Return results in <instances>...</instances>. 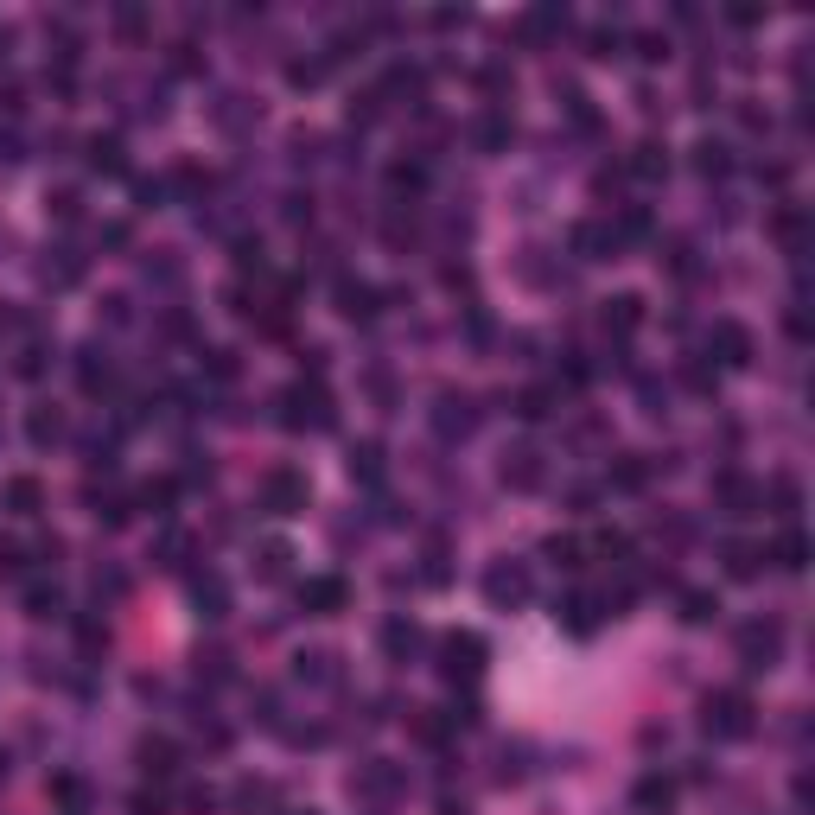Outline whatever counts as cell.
<instances>
[{"label":"cell","mask_w":815,"mask_h":815,"mask_svg":"<svg viewBox=\"0 0 815 815\" xmlns=\"http://www.w3.org/2000/svg\"><path fill=\"white\" fill-rule=\"evenodd\" d=\"M281 427L287 433H325L332 427V395L319 376H300L293 389H281Z\"/></svg>","instance_id":"6da1fadb"},{"label":"cell","mask_w":815,"mask_h":815,"mask_svg":"<svg viewBox=\"0 0 815 815\" xmlns=\"http://www.w3.org/2000/svg\"><path fill=\"white\" fill-rule=\"evenodd\" d=\"M701 726H707V739H752L758 707H752V695H745V688H720V695H707Z\"/></svg>","instance_id":"7a4b0ae2"},{"label":"cell","mask_w":815,"mask_h":815,"mask_svg":"<svg viewBox=\"0 0 815 815\" xmlns=\"http://www.w3.org/2000/svg\"><path fill=\"white\" fill-rule=\"evenodd\" d=\"M306 504H312L306 472H293V465H274V472L262 478V510H268V516H300Z\"/></svg>","instance_id":"3957f363"},{"label":"cell","mask_w":815,"mask_h":815,"mask_svg":"<svg viewBox=\"0 0 815 815\" xmlns=\"http://www.w3.org/2000/svg\"><path fill=\"white\" fill-rule=\"evenodd\" d=\"M484 637L478 631H453V637H440V675L446 682H478V669H484Z\"/></svg>","instance_id":"277c9868"},{"label":"cell","mask_w":815,"mask_h":815,"mask_svg":"<svg viewBox=\"0 0 815 815\" xmlns=\"http://www.w3.org/2000/svg\"><path fill=\"white\" fill-rule=\"evenodd\" d=\"M529 593H535V580H529L523 561H497L491 574H484V599H491L497 612H516V605H529Z\"/></svg>","instance_id":"5b68a950"},{"label":"cell","mask_w":815,"mask_h":815,"mask_svg":"<svg viewBox=\"0 0 815 815\" xmlns=\"http://www.w3.org/2000/svg\"><path fill=\"white\" fill-rule=\"evenodd\" d=\"M777 650H784V624L758 618V624H745V631H739V663L745 669H771Z\"/></svg>","instance_id":"8992f818"},{"label":"cell","mask_w":815,"mask_h":815,"mask_svg":"<svg viewBox=\"0 0 815 815\" xmlns=\"http://www.w3.org/2000/svg\"><path fill=\"white\" fill-rule=\"evenodd\" d=\"M300 605H306L312 618H332V612H344V605H351V586H344L338 574H319V580L300 586Z\"/></svg>","instance_id":"52a82bcc"},{"label":"cell","mask_w":815,"mask_h":815,"mask_svg":"<svg viewBox=\"0 0 815 815\" xmlns=\"http://www.w3.org/2000/svg\"><path fill=\"white\" fill-rule=\"evenodd\" d=\"M714 497H720L726 516H752L758 504H765V491H758L745 472H720V478H714Z\"/></svg>","instance_id":"ba28073f"},{"label":"cell","mask_w":815,"mask_h":815,"mask_svg":"<svg viewBox=\"0 0 815 815\" xmlns=\"http://www.w3.org/2000/svg\"><path fill=\"white\" fill-rule=\"evenodd\" d=\"M338 312L351 325H370L376 312H383V293H376L370 281H351V274H344V281H338Z\"/></svg>","instance_id":"9c48e42d"},{"label":"cell","mask_w":815,"mask_h":815,"mask_svg":"<svg viewBox=\"0 0 815 815\" xmlns=\"http://www.w3.org/2000/svg\"><path fill=\"white\" fill-rule=\"evenodd\" d=\"M599 618H605V605L593 593H567L561 605H554V624H567L574 637H593L599 631Z\"/></svg>","instance_id":"30bf717a"},{"label":"cell","mask_w":815,"mask_h":815,"mask_svg":"<svg viewBox=\"0 0 815 815\" xmlns=\"http://www.w3.org/2000/svg\"><path fill=\"white\" fill-rule=\"evenodd\" d=\"M567 249H574L580 262H605V255H618V242H612L605 223H574V230H567Z\"/></svg>","instance_id":"8fae6325"},{"label":"cell","mask_w":815,"mask_h":815,"mask_svg":"<svg viewBox=\"0 0 815 815\" xmlns=\"http://www.w3.org/2000/svg\"><path fill=\"white\" fill-rule=\"evenodd\" d=\"M624 172H631V179H644V185H656V179L669 172V147H663V141H637L631 160H624Z\"/></svg>","instance_id":"7c38bea8"},{"label":"cell","mask_w":815,"mask_h":815,"mask_svg":"<svg viewBox=\"0 0 815 815\" xmlns=\"http://www.w3.org/2000/svg\"><path fill=\"white\" fill-rule=\"evenodd\" d=\"M433 421H440V433H459V440H465V433L478 427L472 395H453V389H446V395H440V414H433Z\"/></svg>","instance_id":"4fadbf2b"},{"label":"cell","mask_w":815,"mask_h":815,"mask_svg":"<svg viewBox=\"0 0 815 815\" xmlns=\"http://www.w3.org/2000/svg\"><path fill=\"white\" fill-rule=\"evenodd\" d=\"M765 561H777L784 574H803V567H809V535H803V529H784V535L765 548Z\"/></svg>","instance_id":"5bb4252c"},{"label":"cell","mask_w":815,"mask_h":815,"mask_svg":"<svg viewBox=\"0 0 815 815\" xmlns=\"http://www.w3.org/2000/svg\"><path fill=\"white\" fill-rule=\"evenodd\" d=\"M421 644H427V631H421L414 618H389V624H383V650L395 656V663H408V656L421 650Z\"/></svg>","instance_id":"9a60e30c"},{"label":"cell","mask_w":815,"mask_h":815,"mask_svg":"<svg viewBox=\"0 0 815 815\" xmlns=\"http://www.w3.org/2000/svg\"><path fill=\"white\" fill-rule=\"evenodd\" d=\"M714 344H720V357L733 363V370H745V363H752V332H745L739 319H720V325H714Z\"/></svg>","instance_id":"2e32d148"},{"label":"cell","mask_w":815,"mask_h":815,"mask_svg":"<svg viewBox=\"0 0 815 815\" xmlns=\"http://www.w3.org/2000/svg\"><path fill=\"white\" fill-rule=\"evenodd\" d=\"M395 790H402V777H395V765H383V758H376V765H363V771L351 777V796H383V803H389Z\"/></svg>","instance_id":"e0dca14e"},{"label":"cell","mask_w":815,"mask_h":815,"mask_svg":"<svg viewBox=\"0 0 815 815\" xmlns=\"http://www.w3.org/2000/svg\"><path fill=\"white\" fill-rule=\"evenodd\" d=\"M637 325H644V300H637V293H618V300H605V332L631 338Z\"/></svg>","instance_id":"ac0fdd59"},{"label":"cell","mask_w":815,"mask_h":815,"mask_svg":"<svg viewBox=\"0 0 815 815\" xmlns=\"http://www.w3.org/2000/svg\"><path fill=\"white\" fill-rule=\"evenodd\" d=\"M504 484H516V491H535V484H542V453H535V446H516V453L504 459Z\"/></svg>","instance_id":"d6986e66"},{"label":"cell","mask_w":815,"mask_h":815,"mask_svg":"<svg viewBox=\"0 0 815 815\" xmlns=\"http://www.w3.org/2000/svg\"><path fill=\"white\" fill-rule=\"evenodd\" d=\"M720 561H726V574H733V580H752L758 567H765V548H758V542H739V535H733V542L720 548Z\"/></svg>","instance_id":"ffe728a7"},{"label":"cell","mask_w":815,"mask_h":815,"mask_svg":"<svg viewBox=\"0 0 815 815\" xmlns=\"http://www.w3.org/2000/svg\"><path fill=\"white\" fill-rule=\"evenodd\" d=\"M39 274H45V287H77V281H83V255H71V249H51Z\"/></svg>","instance_id":"44dd1931"},{"label":"cell","mask_w":815,"mask_h":815,"mask_svg":"<svg viewBox=\"0 0 815 815\" xmlns=\"http://www.w3.org/2000/svg\"><path fill=\"white\" fill-rule=\"evenodd\" d=\"M141 771L147 777H172L179 771V745L172 739H141Z\"/></svg>","instance_id":"7402d4cb"},{"label":"cell","mask_w":815,"mask_h":815,"mask_svg":"<svg viewBox=\"0 0 815 815\" xmlns=\"http://www.w3.org/2000/svg\"><path fill=\"white\" fill-rule=\"evenodd\" d=\"M542 554H548L554 567H567V574H580V567H586V542H580V535H548Z\"/></svg>","instance_id":"603a6c76"},{"label":"cell","mask_w":815,"mask_h":815,"mask_svg":"<svg viewBox=\"0 0 815 815\" xmlns=\"http://www.w3.org/2000/svg\"><path fill=\"white\" fill-rule=\"evenodd\" d=\"M109 376H115V370H109V357H102L96 344H90V351H77V383L90 389V395H102V389H109Z\"/></svg>","instance_id":"cb8c5ba5"},{"label":"cell","mask_w":815,"mask_h":815,"mask_svg":"<svg viewBox=\"0 0 815 815\" xmlns=\"http://www.w3.org/2000/svg\"><path fill=\"white\" fill-rule=\"evenodd\" d=\"M695 172L701 179H726V172H733V147L726 141H701L695 147Z\"/></svg>","instance_id":"d4e9b609"},{"label":"cell","mask_w":815,"mask_h":815,"mask_svg":"<svg viewBox=\"0 0 815 815\" xmlns=\"http://www.w3.org/2000/svg\"><path fill=\"white\" fill-rule=\"evenodd\" d=\"M90 172H128V160H121V141L115 134H90Z\"/></svg>","instance_id":"484cf974"},{"label":"cell","mask_w":815,"mask_h":815,"mask_svg":"<svg viewBox=\"0 0 815 815\" xmlns=\"http://www.w3.org/2000/svg\"><path fill=\"white\" fill-rule=\"evenodd\" d=\"M26 433H32V446H58V440H64V414L51 408V402H45V408H32Z\"/></svg>","instance_id":"4316f807"},{"label":"cell","mask_w":815,"mask_h":815,"mask_svg":"<svg viewBox=\"0 0 815 815\" xmlns=\"http://www.w3.org/2000/svg\"><path fill=\"white\" fill-rule=\"evenodd\" d=\"M510 414H516V421H548V414H554V389H523V395H516V402H510Z\"/></svg>","instance_id":"83f0119b"},{"label":"cell","mask_w":815,"mask_h":815,"mask_svg":"<svg viewBox=\"0 0 815 815\" xmlns=\"http://www.w3.org/2000/svg\"><path fill=\"white\" fill-rule=\"evenodd\" d=\"M192 599H198V612H204V618H223V605H230V593H223V580H217V574H198V580H192Z\"/></svg>","instance_id":"f1b7e54d"},{"label":"cell","mask_w":815,"mask_h":815,"mask_svg":"<svg viewBox=\"0 0 815 815\" xmlns=\"http://www.w3.org/2000/svg\"><path fill=\"white\" fill-rule=\"evenodd\" d=\"M39 504H45L39 478H13V484H7V510H13V516H39Z\"/></svg>","instance_id":"f546056e"},{"label":"cell","mask_w":815,"mask_h":815,"mask_svg":"<svg viewBox=\"0 0 815 815\" xmlns=\"http://www.w3.org/2000/svg\"><path fill=\"white\" fill-rule=\"evenodd\" d=\"M669 803H675V784H669V777H656V771L637 777V809L656 815V809H669Z\"/></svg>","instance_id":"4dcf8cb0"},{"label":"cell","mask_w":815,"mask_h":815,"mask_svg":"<svg viewBox=\"0 0 815 815\" xmlns=\"http://www.w3.org/2000/svg\"><path fill=\"white\" fill-rule=\"evenodd\" d=\"M274 803H281L274 784H236V809L242 815H274Z\"/></svg>","instance_id":"1f68e13d"},{"label":"cell","mask_w":815,"mask_h":815,"mask_svg":"<svg viewBox=\"0 0 815 815\" xmlns=\"http://www.w3.org/2000/svg\"><path fill=\"white\" fill-rule=\"evenodd\" d=\"M51 803L77 815L83 803H90V790H83V777H71V771H58V777H51Z\"/></svg>","instance_id":"d6a6232c"},{"label":"cell","mask_w":815,"mask_h":815,"mask_svg":"<svg viewBox=\"0 0 815 815\" xmlns=\"http://www.w3.org/2000/svg\"><path fill=\"white\" fill-rule=\"evenodd\" d=\"M351 478H363V484H376V478H383V446H376V440L351 446Z\"/></svg>","instance_id":"836d02e7"},{"label":"cell","mask_w":815,"mask_h":815,"mask_svg":"<svg viewBox=\"0 0 815 815\" xmlns=\"http://www.w3.org/2000/svg\"><path fill=\"white\" fill-rule=\"evenodd\" d=\"M26 612L32 618H58L64 612V593H58V586H45V580H32L26 586Z\"/></svg>","instance_id":"e575fe53"},{"label":"cell","mask_w":815,"mask_h":815,"mask_svg":"<svg viewBox=\"0 0 815 815\" xmlns=\"http://www.w3.org/2000/svg\"><path fill=\"white\" fill-rule=\"evenodd\" d=\"M714 612H720V593H707V586H688V593H682V618L688 624H707Z\"/></svg>","instance_id":"d590c367"},{"label":"cell","mask_w":815,"mask_h":815,"mask_svg":"<svg viewBox=\"0 0 815 815\" xmlns=\"http://www.w3.org/2000/svg\"><path fill=\"white\" fill-rule=\"evenodd\" d=\"M510 134H516V128H510V121H504V115H484V121H478V128H472V141H478L484 153H497V147H510Z\"/></svg>","instance_id":"8d00e7d4"},{"label":"cell","mask_w":815,"mask_h":815,"mask_svg":"<svg viewBox=\"0 0 815 815\" xmlns=\"http://www.w3.org/2000/svg\"><path fill=\"white\" fill-rule=\"evenodd\" d=\"M612 484H618V491H644V484H650V465L637 459V453H624V459L612 465Z\"/></svg>","instance_id":"74e56055"},{"label":"cell","mask_w":815,"mask_h":815,"mask_svg":"<svg viewBox=\"0 0 815 815\" xmlns=\"http://www.w3.org/2000/svg\"><path fill=\"white\" fill-rule=\"evenodd\" d=\"M561 26H567V7H535L523 20V39H548V32H561Z\"/></svg>","instance_id":"f35d334b"},{"label":"cell","mask_w":815,"mask_h":815,"mask_svg":"<svg viewBox=\"0 0 815 815\" xmlns=\"http://www.w3.org/2000/svg\"><path fill=\"white\" fill-rule=\"evenodd\" d=\"M45 357H51V344H45V338H32L26 351H20V363H13V376H26V383H39V376H45Z\"/></svg>","instance_id":"ab89813d"},{"label":"cell","mask_w":815,"mask_h":815,"mask_svg":"<svg viewBox=\"0 0 815 815\" xmlns=\"http://www.w3.org/2000/svg\"><path fill=\"white\" fill-rule=\"evenodd\" d=\"M421 185H427V166H414V160L389 166V192H421Z\"/></svg>","instance_id":"60d3db41"},{"label":"cell","mask_w":815,"mask_h":815,"mask_svg":"<svg viewBox=\"0 0 815 815\" xmlns=\"http://www.w3.org/2000/svg\"><path fill=\"white\" fill-rule=\"evenodd\" d=\"M128 516H134V504H128V497H121V491H109V497H96V523H109V529H121V523H128Z\"/></svg>","instance_id":"b9f144b4"},{"label":"cell","mask_w":815,"mask_h":815,"mask_svg":"<svg viewBox=\"0 0 815 815\" xmlns=\"http://www.w3.org/2000/svg\"><path fill=\"white\" fill-rule=\"evenodd\" d=\"M319 77H325V58H293V64H287V83H293V90H312Z\"/></svg>","instance_id":"7bdbcfd3"},{"label":"cell","mask_w":815,"mask_h":815,"mask_svg":"<svg viewBox=\"0 0 815 815\" xmlns=\"http://www.w3.org/2000/svg\"><path fill=\"white\" fill-rule=\"evenodd\" d=\"M287 561H293V548H287V542H262V580H281V574H287Z\"/></svg>","instance_id":"ee69618b"},{"label":"cell","mask_w":815,"mask_h":815,"mask_svg":"<svg viewBox=\"0 0 815 815\" xmlns=\"http://www.w3.org/2000/svg\"><path fill=\"white\" fill-rule=\"evenodd\" d=\"M204 376H211V383H230V376H236V351H223V344H217V351H204Z\"/></svg>","instance_id":"f6af8a7d"},{"label":"cell","mask_w":815,"mask_h":815,"mask_svg":"<svg viewBox=\"0 0 815 815\" xmlns=\"http://www.w3.org/2000/svg\"><path fill=\"white\" fill-rule=\"evenodd\" d=\"M172 497H179V484H172V478H160V484H141V504H147L153 516H166V504H172Z\"/></svg>","instance_id":"bcb514c9"},{"label":"cell","mask_w":815,"mask_h":815,"mask_svg":"<svg viewBox=\"0 0 815 815\" xmlns=\"http://www.w3.org/2000/svg\"><path fill=\"white\" fill-rule=\"evenodd\" d=\"M51 217H58V223H77V217H83V198L71 192V185H64V192H51Z\"/></svg>","instance_id":"7dc6e473"},{"label":"cell","mask_w":815,"mask_h":815,"mask_svg":"<svg viewBox=\"0 0 815 815\" xmlns=\"http://www.w3.org/2000/svg\"><path fill=\"white\" fill-rule=\"evenodd\" d=\"M236 268H242V274H249V268L262 274V268H268V262H262V236H242V242H236Z\"/></svg>","instance_id":"c3c4849f"},{"label":"cell","mask_w":815,"mask_h":815,"mask_svg":"<svg viewBox=\"0 0 815 815\" xmlns=\"http://www.w3.org/2000/svg\"><path fill=\"white\" fill-rule=\"evenodd\" d=\"M663 51H669V39H663V32H637V58H663Z\"/></svg>","instance_id":"681fc988"},{"label":"cell","mask_w":815,"mask_h":815,"mask_svg":"<svg viewBox=\"0 0 815 815\" xmlns=\"http://www.w3.org/2000/svg\"><path fill=\"white\" fill-rule=\"evenodd\" d=\"M77 637H83V650H90V656H96L102 644H109V631H102L96 618H83V624H77Z\"/></svg>","instance_id":"f907efd6"},{"label":"cell","mask_w":815,"mask_h":815,"mask_svg":"<svg viewBox=\"0 0 815 815\" xmlns=\"http://www.w3.org/2000/svg\"><path fill=\"white\" fill-rule=\"evenodd\" d=\"M593 548H599V554H631V535H618V529H605V535H599V542H593Z\"/></svg>","instance_id":"816d5d0a"},{"label":"cell","mask_w":815,"mask_h":815,"mask_svg":"<svg viewBox=\"0 0 815 815\" xmlns=\"http://www.w3.org/2000/svg\"><path fill=\"white\" fill-rule=\"evenodd\" d=\"M20 561H26V548H13V542H0V574H7V580H13V574H20Z\"/></svg>","instance_id":"f5cc1de1"},{"label":"cell","mask_w":815,"mask_h":815,"mask_svg":"<svg viewBox=\"0 0 815 815\" xmlns=\"http://www.w3.org/2000/svg\"><path fill=\"white\" fill-rule=\"evenodd\" d=\"M586 45H593V58H612V51H618V32H605V26H599Z\"/></svg>","instance_id":"db71d44e"},{"label":"cell","mask_w":815,"mask_h":815,"mask_svg":"<svg viewBox=\"0 0 815 815\" xmlns=\"http://www.w3.org/2000/svg\"><path fill=\"white\" fill-rule=\"evenodd\" d=\"M185 803H192V815H211V809H217V790H192Z\"/></svg>","instance_id":"11a10c76"},{"label":"cell","mask_w":815,"mask_h":815,"mask_svg":"<svg viewBox=\"0 0 815 815\" xmlns=\"http://www.w3.org/2000/svg\"><path fill=\"white\" fill-rule=\"evenodd\" d=\"M134 815H160V796H147V790H141V796H134Z\"/></svg>","instance_id":"9f6ffc18"},{"label":"cell","mask_w":815,"mask_h":815,"mask_svg":"<svg viewBox=\"0 0 815 815\" xmlns=\"http://www.w3.org/2000/svg\"><path fill=\"white\" fill-rule=\"evenodd\" d=\"M0 160H7V166L20 160V141H13V134H0Z\"/></svg>","instance_id":"6f0895ef"},{"label":"cell","mask_w":815,"mask_h":815,"mask_svg":"<svg viewBox=\"0 0 815 815\" xmlns=\"http://www.w3.org/2000/svg\"><path fill=\"white\" fill-rule=\"evenodd\" d=\"M7 51H13V26H0V58H7Z\"/></svg>","instance_id":"680465c9"},{"label":"cell","mask_w":815,"mask_h":815,"mask_svg":"<svg viewBox=\"0 0 815 815\" xmlns=\"http://www.w3.org/2000/svg\"><path fill=\"white\" fill-rule=\"evenodd\" d=\"M440 815H465V803H453V796H446V803H440Z\"/></svg>","instance_id":"91938a15"},{"label":"cell","mask_w":815,"mask_h":815,"mask_svg":"<svg viewBox=\"0 0 815 815\" xmlns=\"http://www.w3.org/2000/svg\"><path fill=\"white\" fill-rule=\"evenodd\" d=\"M0 777H7V752H0Z\"/></svg>","instance_id":"94428289"}]
</instances>
